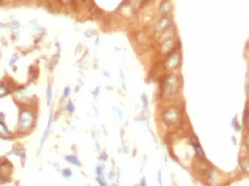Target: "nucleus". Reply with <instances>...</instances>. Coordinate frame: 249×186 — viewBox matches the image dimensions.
<instances>
[{"mask_svg":"<svg viewBox=\"0 0 249 186\" xmlns=\"http://www.w3.org/2000/svg\"><path fill=\"white\" fill-rule=\"evenodd\" d=\"M182 62V55L179 51H172L167 55L164 62V67L168 72H173V70L178 69Z\"/></svg>","mask_w":249,"mask_h":186,"instance_id":"obj_4","label":"nucleus"},{"mask_svg":"<svg viewBox=\"0 0 249 186\" xmlns=\"http://www.w3.org/2000/svg\"><path fill=\"white\" fill-rule=\"evenodd\" d=\"M99 160H101L102 162H105V161H107L108 160V154H107V152H101V154H100V156H99Z\"/></svg>","mask_w":249,"mask_h":186,"instance_id":"obj_25","label":"nucleus"},{"mask_svg":"<svg viewBox=\"0 0 249 186\" xmlns=\"http://www.w3.org/2000/svg\"><path fill=\"white\" fill-rule=\"evenodd\" d=\"M65 159H66L67 162H69L72 165L78 166V167H80V166H81L80 161H79V159H78L76 155H67V156H65Z\"/></svg>","mask_w":249,"mask_h":186,"instance_id":"obj_12","label":"nucleus"},{"mask_svg":"<svg viewBox=\"0 0 249 186\" xmlns=\"http://www.w3.org/2000/svg\"><path fill=\"white\" fill-rule=\"evenodd\" d=\"M231 140H232V143H233V145H235V144H236V139H235V137H234V136H232V137H231Z\"/></svg>","mask_w":249,"mask_h":186,"instance_id":"obj_30","label":"nucleus"},{"mask_svg":"<svg viewBox=\"0 0 249 186\" xmlns=\"http://www.w3.org/2000/svg\"><path fill=\"white\" fill-rule=\"evenodd\" d=\"M99 92H100V86H97L96 89H95V91L93 92V95H94L95 98H97L98 96H99Z\"/></svg>","mask_w":249,"mask_h":186,"instance_id":"obj_28","label":"nucleus"},{"mask_svg":"<svg viewBox=\"0 0 249 186\" xmlns=\"http://www.w3.org/2000/svg\"><path fill=\"white\" fill-rule=\"evenodd\" d=\"M113 110H114V112L116 113V115H117V116H118L119 120H120V121H122V119H124V116H122V111H120V110H119L118 108H116V106H113Z\"/></svg>","mask_w":249,"mask_h":186,"instance_id":"obj_20","label":"nucleus"},{"mask_svg":"<svg viewBox=\"0 0 249 186\" xmlns=\"http://www.w3.org/2000/svg\"><path fill=\"white\" fill-rule=\"evenodd\" d=\"M239 168L244 173L249 174V156L242 155L239 159Z\"/></svg>","mask_w":249,"mask_h":186,"instance_id":"obj_8","label":"nucleus"},{"mask_svg":"<svg viewBox=\"0 0 249 186\" xmlns=\"http://www.w3.org/2000/svg\"><path fill=\"white\" fill-rule=\"evenodd\" d=\"M160 97L164 101L175 100L182 89V78L175 72H168L162 77L160 82Z\"/></svg>","mask_w":249,"mask_h":186,"instance_id":"obj_1","label":"nucleus"},{"mask_svg":"<svg viewBox=\"0 0 249 186\" xmlns=\"http://www.w3.org/2000/svg\"><path fill=\"white\" fill-rule=\"evenodd\" d=\"M33 121H34V115L32 112L28 111V110H24L20 112L18 119V127L21 130H27L30 129L33 125Z\"/></svg>","mask_w":249,"mask_h":186,"instance_id":"obj_6","label":"nucleus"},{"mask_svg":"<svg viewBox=\"0 0 249 186\" xmlns=\"http://www.w3.org/2000/svg\"><path fill=\"white\" fill-rule=\"evenodd\" d=\"M112 186H117V185H116V184H113V185H112Z\"/></svg>","mask_w":249,"mask_h":186,"instance_id":"obj_31","label":"nucleus"},{"mask_svg":"<svg viewBox=\"0 0 249 186\" xmlns=\"http://www.w3.org/2000/svg\"><path fill=\"white\" fill-rule=\"evenodd\" d=\"M139 186H147V182H146V178L143 177L141 179V181L139 183Z\"/></svg>","mask_w":249,"mask_h":186,"instance_id":"obj_27","label":"nucleus"},{"mask_svg":"<svg viewBox=\"0 0 249 186\" xmlns=\"http://www.w3.org/2000/svg\"><path fill=\"white\" fill-rule=\"evenodd\" d=\"M141 101H142L143 109H147L148 108V98H147V95L145 94V93L141 96Z\"/></svg>","mask_w":249,"mask_h":186,"instance_id":"obj_16","label":"nucleus"},{"mask_svg":"<svg viewBox=\"0 0 249 186\" xmlns=\"http://www.w3.org/2000/svg\"><path fill=\"white\" fill-rule=\"evenodd\" d=\"M248 67H249V63H248Z\"/></svg>","mask_w":249,"mask_h":186,"instance_id":"obj_33","label":"nucleus"},{"mask_svg":"<svg viewBox=\"0 0 249 186\" xmlns=\"http://www.w3.org/2000/svg\"><path fill=\"white\" fill-rule=\"evenodd\" d=\"M160 11H161V13H163V14H167L170 11V3H169L168 0H165L163 3H162L161 8H160Z\"/></svg>","mask_w":249,"mask_h":186,"instance_id":"obj_14","label":"nucleus"},{"mask_svg":"<svg viewBox=\"0 0 249 186\" xmlns=\"http://www.w3.org/2000/svg\"><path fill=\"white\" fill-rule=\"evenodd\" d=\"M189 144L191 146V148L193 149V152L195 154V157H198V159H202V157H206V153L202 149V146L198 139V137L196 136V134L191 133L189 135Z\"/></svg>","mask_w":249,"mask_h":186,"instance_id":"obj_7","label":"nucleus"},{"mask_svg":"<svg viewBox=\"0 0 249 186\" xmlns=\"http://www.w3.org/2000/svg\"><path fill=\"white\" fill-rule=\"evenodd\" d=\"M243 147L249 154V131L246 132L244 134V137H243Z\"/></svg>","mask_w":249,"mask_h":186,"instance_id":"obj_13","label":"nucleus"},{"mask_svg":"<svg viewBox=\"0 0 249 186\" xmlns=\"http://www.w3.org/2000/svg\"><path fill=\"white\" fill-rule=\"evenodd\" d=\"M211 164L206 157H202V159H198V157H195V161L193 162V171L194 173L197 174L199 178H203L205 174L207 173L208 169L211 167Z\"/></svg>","mask_w":249,"mask_h":186,"instance_id":"obj_5","label":"nucleus"},{"mask_svg":"<svg viewBox=\"0 0 249 186\" xmlns=\"http://www.w3.org/2000/svg\"><path fill=\"white\" fill-rule=\"evenodd\" d=\"M156 178H158V183L160 186H163V181H162V171L159 170L158 173H156Z\"/></svg>","mask_w":249,"mask_h":186,"instance_id":"obj_23","label":"nucleus"},{"mask_svg":"<svg viewBox=\"0 0 249 186\" xmlns=\"http://www.w3.org/2000/svg\"><path fill=\"white\" fill-rule=\"evenodd\" d=\"M96 181H97L98 184H99V186H108V183H107V181H105V179H103V176L97 177Z\"/></svg>","mask_w":249,"mask_h":186,"instance_id":"obj_18","label":"nucleus"},{"mask_svg":"<svg viewBox=\"0 0 249 186\" xmlns=\"http://www.w3.org/2000/svg\"><path fill=\"white\" fill-rule=\"evenodd\" d=\"M237 115H235L233 118L231 119V122H230V126H231V128L233 129L234 131H236V132H241L242 131V126H241V123L239 122V119H237Z\"/></svg>","mask_w":249,"mask_h":186,"instance_id":"obj_11","label":"nucleus"},{"mask_svg":"<svg viewBox=\"0 0 249 186\" xmlns=\"http://www.w3.org/2000/svg\"><path fill=\"white\" fill-rule=\"evenodd\" d=\"M246 94H247V97L249 98V76H247V78H246Z\"/></svg>","mask_w":249,"mask_h":186,"instance_id":"obj_26","label":"nucleus"},{"mask_svg":"<svg viewBox=\"0 0 249 186\" xmlns=\"http://www.w3.org/2000/svg\"><path fill=\"white\" fill-rule=\"evenodd\" d=\"M66 110L67 111H68L69 113H71V114H72V113L75 112V105H74V103H72V101H68V102H67V104H66Z\"/></svg>","mask_w":249,"mask_h":186,"instance_id":"obj_17","label":"nucleus"},{"mask_svg":"<svg viewBox=\"0 0 249 186\" xmlns=\"http://www.w3.org/2000/svg\"><path fill=\"white\" fill-rule=\"evenodd\" d=\"M62 174H63V177L64 178H69V177H71V169H64V170L62 171Z\"/></svg>","mask_w":249,"mask_h":186,"instance_id":"obj_22","label":"nucleus"},{"mask_svg":"<svg viewBox=\"0 0 249 186\" xmlns=\"http://www.w3.org/2000/svg\"><path fill=\"white\" fill-rule=\"evenodd\" d=\"M7 93H8V91H7V88H5V86L1 84V85H0V98L7 95Z\"/></svg>","mask_w":249,"mask_h":186,"instance_id":"obj_21","label":"nucleus"},{"mask_svg":"<svg viewBox=\"0 0 249 186\" xmlns=\"http://www.w3.org/2000/svg\"><path fill=\"white\" fill-rule=\"evenodd\" d=\"M51 98H52V89H51V86H48L46 89V101H47V104H50V101H51Z\"/></svg>","mask_w":249,"mask_h":186,"instance_id":"obj_15","label":"nucleus"},{"mask_svg":"<svg viewBox=\"0 0 249 186\" xmlns=\"http://www.w3.org/2000/svg\"><path fill=\"white\" fill-rule=\"evenodd\" d=\"M114 178H115V173H114V171H111V172L109 173V179H110V180H113Z\"/></svg>","mask_w":249,"mask_h":186,"instance_id":"obj_29","label":"nucleus"},{"mask_svg":"<svg viewBox=\"0 0 249 186\" xmlns=\"http://www.w3.org/2000/svg\"><path fill=\"white\" fill-rule=\"evenodd\" d=\"M134 186H139V185H134Z\"/></svg>","mask_w":249,"mask_h":186,"instance_id":"obj_32","label":"nucleus"},{"mask_svg":"<svg viewBox=\"0 0 249 186\" xmlns=\"http://www.w3.org/2000/svg\"><path fill=\"white\" fill-rule=\"evenodd\" d=\"M203 181L206 186H226L229 184L228 179L225 177V174L214 166H211L208 169L203 177Z\"/></svg>","mask_w":249,"mask_h":186,"instance_id":"obj_3","label":"nucleus"},{"mask_svg":"<svg viewBox=\"0 0 249 186\" xmlns=\"http://www.w3.org/2000/svg\"><path fill=\"white\" fill-rule=\"evenodd\" d=\"M52 118H54V113H50V116H49V121H48V125H47V128H46V131L44 132V135H43V138L41 139V148L43 147L45 140H46L47 136H48L49 134V131H50V128H51V123H52Z\"/></svg>","mask_w":249,"mask_h":186,"instance_id":"obj_10","label":"nucleus"},{"mask_svg":"<svg viewBox=\"0 0 249 186\" xmlns=\"http://www.w3.org/2000/svg\"><path fill=\"white\" fill-rule=\"evenodd\" d=\"M185 115L184 108L178 104V105H169L166 106L161 112V120L168 128H179L182 125L183 116Z\"/></svg>","mask_w":249,"mask_h":186,"instance_id":"obj_2","label":"nucleus"},{"mask_svg":"<svg viewBox=\"0 0 249 186\" xmlns=\"http://www.w3.org/2000/svg\"><path fill=\"white\" fill-rule=\"evenodd\" d=\"M69 94H71V87L66 86L65 88H64V91H63V97L64 98H67L69 96Z\"/></svg>","mask_w":249,"mask_h":186,"instance_id":"obj_24","label":"nucleus"},{"mask_svg":"<svg viewBox=\"0 0 249 186\" xmlns=\"http://www.w3.org/2000/svg\"><path fill=\"white\" fill-rule=\"evenodd\" d=\"M169 22H170L169 18L167 17V16H163V17L159 20L158 24H156V31H159V32H164V31L168 28Z\"/></svg>","mask_w":249,"mask_h":186,"instance_id":"obj_9","label":"nucleus"},{"mask_svg":"<svg viewBox=\"0 0 249 186\" xmlns=\"http://www.w3.org/2000/svg\"><path fill=\"white\" fill-rule=\"evenodd\" d=\"M0 133L1 134H4V135H8L9 134V131H8V129L5 128V126L2 123V121L0 120Z\"/></svg>","mask_w":249,"mask_h":186,"instance_id":"obj_19","label":"nucleus"}]
</instances>
